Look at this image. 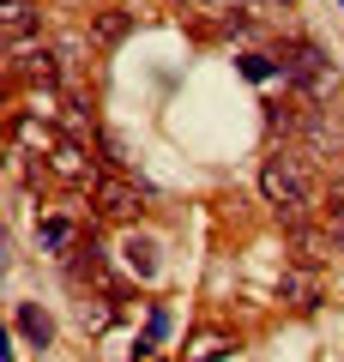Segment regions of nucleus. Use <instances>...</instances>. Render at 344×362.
Instances as JSON below:
<instances>
[{
  "label": "nucleus",
  "mask_w": 344,
  "mask_h": 362,
  "mask_svg": "<svg viewBox=\"0 0 344 362\" xmlns=\"http://www.w3.org/2000/svg\"><path fill=\"white\" fill-rule=\"evenodd\" d=\"M260 194H266V206L284 218V230L302 223L308 211L320 206V187H314V169H308L302 145H278V151H266V163H260Z\"/></svg>",
  "instance_id": "obj_1"
},
{
  "label": "nucleus",
  "mask_w": 344,
  "mask_h": 362,
  "mask_svg": "<svg viewBox=\"0 0 344 362\" xmlns=\"http://www.w3.org/2000/svg\"><path fill=\"white\" fill-rule=\"evenodd\" d=\"M278 61H284V85H290V97L326 103L332 90H338V66L326 61V49H320V42H308V37H290V42L278 49Z\"/></svg>",
  "instance_id": "obj_2"
},
{
  "label": "nucleus",
  "mask_w": 344,
  "mask_h": 362,
  "mask_svg": "<svg viewBox=\"0 0 344 362\" xmlns=\"http://www.w3.org/2000/svg\"><path fill=\"white\" fill-rule=\"evenodd\" d=\"M6 78L13 85H55L61 78V54L49 49L42 37H25V42H6Z\"/></svg>",
  "instance_id": "obj_3"
},
{
  "label": "nucleus",
  "mask_w": 344,
  "mask_h": 362,
  "mask_svg": "<svg viewBox=\"0 0 344 362\" xmlns=\"http://www.w3.org/2000/svg\"><path fill=\"white\" fill-rule=\"evenodd\" d=\"M42 169H49V175L61 181V187H97V175H103V169L91 163V145L79 139V133H61Z\"/></svg>",
  "instance_id": "obj_4"
},
{
  "label": "nucleus",
  "mask_w": 344,
  "mask_h": 362,
  "mask_svg": "<svg viewBox=\"0 0 344 362\" xmlns=\"http://www.w3.org/2000/svg\"><path fill=\"white\" fill-rule=\"evenodd\" d=\"M91 199H97V211H103V218H115V223H133V218H139V187H133L127 175H97Z\"/></svg>",
  "instance_id": "obj_5"
},
{
  "label": "nucleus",
  "mask_w": 344,
  "mask_h": 362,
  "mask_svg": "<svg viewBox=\"0 0 344 362\" xmlns=\"http://www.w3.org/2000/svg\"><path fill=\"white\" fill-rule=\"evenodd\" d=\"M121 272L139 278V284H157V278H164V247H157L151 235L127 230V235H121Z\"/></svg>",
  "instance_id": "obj_6"
},
{
  "label": "nucleus",
  "mask_w": 344,
  "mask_h": 362,
  "mask_svg": "<svg viewBox=\"0 0 344 362\" xmlns=\"http://www.w3.org/2000/svg\"><path fill=\"white\" fill-rule=\"evenodd\" d=\"M290 247H296V259H302V266H326L332 254H344L338 247V235H332V218L326 223H290Z\"/></svg>",
  "instance_id": "obj_7"
},
{
  "label": "nucleus",
  "mask_w": 344,
  "mask_h": 362,
  "mask_svg": "<svg viewBox=\"0 0 344 362\" xmlns=\"http://www.w3.org/2000/svg\"><path fill=\"white\" fill-rule=\"evenodd\" d=\"M37 247H42V254H55V259H73L79 247H85V223L67 218V211H49V218L37 223Z\"/></svg>",
  "instance_id": "obj_8"
},
{
  "label": "nucleus",
  "mask_w": 344,
  "mask_h": 362,
  "mask_svg": "<svg viewBox=\"0 0 344 362\" xmlns=\"http://www.w3.org/2000/svg\"><path fill=\"white\" fill-rule=\"evenodd\" d=\"M278 296L290 302L296 314H314L320 308V266H302V259H296V266L278 278Z\"/></svg>",
  "instance_id": "obj_9"
},
{
  "label": "nucleus",
  "mask_w": 344,
  "mask_h": 362,
  "mask_svg": "<svg viewBox=\"0 0 344 362\" xmlns=\"http://www.w3.org/2000/svg\"><path fill=\"white\" fill-rule=\"evenodd\" d=\"M0 37L6 42L37 37V0H6V6H0Z\"/></svg>",
  "instance_id": "obj_10"
},
{
  "label": "nucleus",
  "mask_w": 344,
  "mask_h": 362,
  "mask_svg": "<svg viewBox=\"0 0 344 362\" xmlns=\"http://www.w3.org/2000/svg\"><path fill=\"white\" fill-rule=\"evenodd\" d=\"M13 320H18V332H25L37 350H49V338H55V320L37 308V302H18V308H13Z\"/></svg>",
  "instance_id": "obj_11"
},
{
  "label": "nucleus",
  "mask_w": 344,
  "mask_h": 362,
  "mask_svg": "<svg viewBox=\"0 0 344 362\" xmlns=\"http://www.w3.org/2000/svg\"><path fill=\"white\" fill-rule=\"evenodd\" d=\"M229 350H236V338H229V332H193L188 338V362H224Z\"/></svg>",
  "instance_id": "obj_12"
},
{
  "label": "nucleus",
  "mask_w": 344,
  "mask_h": 362,
  "mask_svg": "<svg viewBox=\"0 0 344 362\" xmlns=\"http://www.w3.org/2000/svg\"><path fill=\"white\" fill-rule=\"evenodd\" d=\"M236 61H242V73L254 78V85H272V78H284V61H272V54H260V49L236 54Z\"/></svg>",
  "instance_id": "obj_13"
},
{
  "label": "nucleus",
  "mask_w": 344,
  "mask_h": 362,
  "mask_svg": "<svg viewBox=\"0 0 344 362\" xmlns=\"http://www.w3.org/2000/svg\"><path fill=\"white\" fill-rule=\"evenodd\" d=\"M127 30H133V18H127V13H115V6L91 18V37H97V42H121Z\"/></svg>",
  "instance_id": "obj_14"
},
{
  "label": "nucleus",
  "mask_w": 344,
  "mask_h": 362,
  "mask_svg": "<svg viewBox=\"0 0 344 362\" xmlns=\"http://www.w3.org/2000/svg\"><path fill=\"white\" fill-rule=\"evenodd\" d=\"M248 13L254 18H278V13H290V0H248Z\"/></svg>",
  "instance_id": "obj_15"
},
{
  "label": "nucleus",
  "mask_w": 344,
  "mask_h": 362,
  "mask_svg": "<svg viewBox=\"0 0 344 362\" xmlns=\"http://www.w3.org/2000/svg\"><path fill=\"white\" fill-rule=\"evenodd\" d=\"M145 338H151V344H157V338H169V308H151V326H145Z\"/></svg>",
  "instance_id": "obj_16"
},
{
  "label": "nucleus",
  "mask_w": 344,
  "mask_h": 362,
  "mask_svg": "<svg viewBox=\"0 0 344 362\" xmlns=\"http://www.w3.org/2000/svg\"><path fill=\"white\" fill-rule=\"evenodd\" d=\"M139 362H157V356H151V350H139Z\"/></svg>",
  "instance_id": "obj_17"
}]
</instances>
